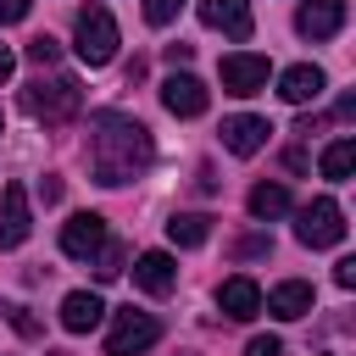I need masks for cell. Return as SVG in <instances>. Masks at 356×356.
<instances>
[{"label":"cell","instance_id":"obj_23","mask_svg":"<svg viewBox=\"0 0 356 356\" xmlns=\"http://www.w3.org/2000/svg\"><path fill=\"white\" fill-rule=\"evenodd\" d=\"M122 273V245H100V256H95V278H117Z\"/></svg>","mask_w":356,"mask_h":356},{"label":"cell","instance_id":"obj_15","mask_svg":"<svg viewBox=\"0 0 356 356\" xmlns=\"http://www.w3.org/2000/svg\"><path fill=\"white\" fill-rule=\"evenodd\" d=\"M312 300H317V295H312V284H306V278H284V284H278V289H273L261 306H267L273 317L295 323V317H306V312H312Z\"/></svg>","mask_w":356,"mask_h":356},{"label":"cell","instance_id":"obj_3","mask_svg":"<svg viewBox=\"0 0 356 356\" xmlns=\"http://www.w3.org/2000/svg\"><path fill=\"white\" fill-rule=\"evenodd\" d=\"M117 22H111V11L106 6H83L78 11V33H72V50H78V61H89V67H106L111 56H117Z\"/></svg>","mask_w":356,"mask_h":356},{"label":"cell","instance_id":"obj_13","mask_svg":"<svg viewBox=\"0 0 356 356\" xmlns=\"http://www.w3.org/2000/svg\"><path fill=\"white\" fill-rule=\"evenodd\" d=\"M217 306H222V317H234V323H250L256 312H261V289H256V278H222V289H217Z\"/></svg>","mask_w":356,"mask_h":356},{"label":"cell","instance_id":"obj_10","mask_svg":"<svg viewBox=\"0 0 356 356\" xmlns=\"http://www.w3.org/2000/svg\"><path fill=\"white\" fill-rule=\"evenodd\" d=\"M217 134H222V150H234V156H256V150L267 145L273 122L245 111V117H222V128H217Z\"/></svg>","mask_w":356,"mask_h":356},{"label":"cell","instance_id":"obj_9","mask_svg":"<svg viewBox=\"0 0 356 356\" xmlns=\"http://www.w3.org/2000/svg\"><path fill=\"white\" fill-rule=\"evenodd\" d=\"M161 106H167L172 117H200V111L211 106V89H206L200 78H189V72H172V78L161 83Z\"/></svg>","mask_w":356,"mask_h":356},{"label":"cell","instance_id":"obj_12","mask_svg":"<svg viewBox=\"0 0 356 356\" xmlns=\"http://www.w3.org/2000/svg\"><path fill=\"white\" fill-rule=\"evenodd\" d=\"M200 22L206 28H222L228 39H250V0H200Z\"/></svg>","mask_w":356,"mask_h":356},{"label":"cell","instance_id":"obj_27","mask_svg":"<svg viewBox=\"0 0 356 356\" xmlns=\"http://www.w3.org/2000/svg\"><path fill=\"white\" fill-rule=\"evenodd\" d=\"M334 284H339V289H356V256H345V261L334 267Z\"/></svg>","mask_w":356,"mask_h":356},{"label":"cell","instance_id":"obj_16","mask_svg":"<svg viewBox=\"0 0 356 356\" xmlns=\"http://www.w3.org/2000/svg\"><path fill=\"white\" fill-rule=\"evenodd\" d=\"M323 67H312V61H300V67H289L284 78H278V100H289V106H306V100H317L323 95Z\"/></svg>","mask_w":356,"mask_h":356},{"label":"cell","instance_id":"obj_11","mask_svg":"<svg viewBox=\"0 0 356 356\" xmlns=\"http://www.w3.org/2000/svg\"><path fill=\"white\" fill-rule=\"evenodd\" d=\"M295 28H300L306 39H334V33L345 28V0H300Z\"/></svg>","mask_w":356,"mask_h":356},{"label":"cell","instance_id":"obj_31","mask_svg":"<svg viewBox=\"0 0 356 356\" xmlns=\"http://www.w3.org/2000/svg\"><path fill=\"white\" fill-rule=\"evenodd\" d=\"M17 72V56H11V44H0V83Z\"/></svg>","mask_w":356,"mask_h":356},{"label":"cell","instance_id":"obj_2","mask_svg":"<svg viewBox=\"0 0 356 356\" xmlns=\"http://www.w3.org/2000/svg\"><path fill=\"white\" fill-rule=\"evenodd\" d=\"M22 111L56 128V122H67V117L83 111V89H78V78H67V72H56V78H33V83L22 89Z\"/></svg>","mask_w":356,"mask_h":356},{"label":"cell","instance_id":"obj_32","mask_svg":"<svg viewBox=\"0 0 356 356\" xmlns=\"http://www.w3.org/2000/svg\"><path fill=\"white\" fill-rule=\"evenodd\" d=\"M0 128H6V117H0Z\"/></svg>","mask_w":356,"mask_h":356},{"label":"cell","instance_id":"obj_29","mask_svg":"<svg viewBox=\"0 0 356 356\" xmlns=\"http://www.w3.org/2000/svg\"><path fill=\"white\" fill-rule=\"evenodd\" d=\"M39 200L56 206V200H61V178H39Z\"/></svg>","mask_w":356,"mask_h":356},{"label":"cell","instance_id":"obj_30","mask_svg":"<svg viewBox=\"0 0 356 356\" xmlns=\"http://www.w3.org/2000/svg\"><path fill=\"white\" fill-rule=\"evenodd\" d=\"M189 56H195V44H184V39H178V44H167V61H172V67H178V61H189Z\"/></svg>","mask_w":356,"mask_h":356},{"label":"cell","instance_id":"obj_21","mask_svg":"<svg viewBox=\"0 0 356 356\" xmlns=\"http://www.w3.org/2000/svg\"><path fill=\"white\" fill-rule=\"evenodd\" d=\"M0 317H6V323H11V328H17L22 339H39V334H44V323H39V317H33L28 306H0Z\"/></svg>","mask_w":356,"mask_h":356},{"label":"cell","instance_id":"obj_17","mask_svg":"<svg viewBox=\"0 0 356 356\" xmlns=\"http://www.w3.org/2000/svg\"><path fill=\"white\" fill-rule=\"evenodd\" d=\"M100 317H106V306H100V295H89V289H72V295L61 300V328H67V334H89V328H100Z\"/></svg>","mask_w":356,"mask_h":356},{"label":"cell","instance_id":"obj_4","mask_svg":"<svg viewBox=\"0 0 356 356\" xmlns=\"http://www.w3.org/2000/svg\"><path fill=\"white\" fill-rule=\"evenodd\" d=\"M295 239H300L306 250H328V245H339V239H345V211H339V200H328V195H317L312 206H300V222H295Z\"/></svg>","mask_w":356,"mask_h":356},{"label":"cell","instance_id":"obj_28","mask_svg":"<svg viewBox=\"0 0 356 356\" xmlns=\"http://www.w3.org/2000/svg\"><path fill=\"white\" fill-rule=\"evenodd\" d=\"M33 0H0V22H22Z\"/></svg>","mask_w":356,"mask_h":356},{"label":"cell","instance_id":"obj_6","mask_svg":"<svg viewBox=\"0 0 356 356\" xmlns=\"http://www.w3.org/2000/svg\"><path fill=\"white\" fill-rule=\"evenodd\" d=\"M267 72H273V61L256 56V50H234V56L217 61V78H222L228 95H261L267 89Z\"/></svg>","mask_w":356,"mask_h":356},{"label":"cell","instance_id":"obj_25","mask_svg":"<svg viewBox=\"0 0 356 356\" xmlns=\"http://www.w3.org/2000/svg\"><path fill=\"white\" fill-rule=\"evenodd\" d=\"M245 356H284V339H278V334H256V339L245 345Z\"/></svg>","mask_w":356,"mask_h":356},{"label":"cell","instance_id":"obj_7","mask_svg":"<svg viewBox=\"0 0 356 356\" xmlns=\"http://www.w3.org/2000/svg\"><path fill=\"white\" fill-rule=\"evenodd\" d=\"M100 245H106V217H100V211H78V217H67V228H61V256H72V261H95Z\"/></svg>","mask_w":356,"mask_h":356},{"label":"cell","instance_id":"obj_5","mask_svg":"<svg viewBox=\"0 0 356 356\" xmlns=\"http://www.w3.org/2000/svg\"><path fill=\"white\" fill-rule=\"evenodd\" d=\"M156 339H161V317L122 306L117 323H111V334H106V356H139V350H150Z\"/></svg>","mask_w":356,"mask_h":356},{"label":"cell","instance_id":"obj_22","mask_svg":"<svg viewBox=\"0 0 356 356\" xmlns=\"http://www.w3.org/2000/svg\"><path fill=\"white\" fill-rule=\"evenodd\" d=\"M56 56H61V44H56L50 33H39V39H28V61H33V67H56Z\"/></svg>","mask_w":356,"mask_h":356},{"label":"cell","instance_id":"obj_20","mask_svg":"<svg viewBox=\"0 0 356 356\" xmlns=\"http://www.w3.org/2000/svg\"><path fill=\"white\" fill-rule=\"evenodd\" d=\"M245 206H250V217H261V222H267V217H284V211H289V189H284V184H256Z\"/></svg>","mask_w":356,"mask_h":356},{"label":"cell","instance_id":"obj_18","mask_svg":"<svg viewBox=\"0 0 356 356\" xmlns=\"http://www.w3.org/2000/svg\"><path fill=\"white\" fill-rule=\"evenodd\" d=\"M167 239L184 245V250H195V245L211 239V217H206V211H178V217L167 222Z\"/></svg>","mask_w":356,"mask_h":356},{"label":"cell","instance_id":"obj_8","mask_svg":"<svg viewBox=\"0 0 356 356\" xmlns=\"http://www.w3.org/2000/svg\"><path fill=\"white\" fill-rule=\"evenodd\" d=\"M28 234H33L28 189H22V184H6V189H0V250H17Z\"/></svg>","mask_w":356,"mask_h":356},{"label":"cell","instance_id":"obj_14","mask_svg":"<svg viewBox=\"0 0 356 356\" xmlns=\"http://www.w3.org/2000/svg\"><path fill=\"white\" fill-rule=\"evenodd\" d=\"M134 284H139L145 295H172V284H178L172 256H167V250H145V256L134 261Z\"/></svg>","mask_w":356,"mask_h":356},{"label":"cell","instance_id":"obj_1","mask_svg":"<svg viewBox=\"0 0 356 356\" xmlns=\"http://www.w3.org/2000/svg\"><path fill=\"white\" fill-rule=\"evenodd\" d=\"M156 161V145H150V128L128 111H95L89 117V172L95 184L117 189L128 178H139L145 167Z\"/></svg>","mask_w":356,"mask_h":356},{"label":"cell","instance_id":"obj_19","mask_svg":"<svg viewBox=\"0 0 356 356\" xmlns=\"http://www.w3.org/2000/svg\"><path fill=\"white\" fill-rule=\"evenodd\" d=\"M350 167H356V139H350V134H339V139L323 150V178H328V184H345V178H350Z\"/></svg>","mask_w":356,"mask_h":356},{"label":"cell","instance_id":"obj_24","mask_svg":"<svg viewBox=\"0 0 356 356\" xmlns=\"http://www.w3.org/2000/svg\"><path fill=\"white\" fill-rule=\"evenodd\" d=\"M178 6H184V0H145V22H150V28H167V22L178 17Z\"/></svg>","mask_w":356,"mask_h":356},{"label":"cell","instance_id":"obj_26","mask_svg":"<svg viewBox=\"0 0 356 356\" xmlns=\"http://www.w3.org/2000/svg\"><path fill=\"white\" fill-rule=\"evenodd\" d=\"M267 250H273V239H267V234H250V239H239V245H234V256H267Z\"/></svg>","mask_w":356,"mask_h":356}]
</instances>
